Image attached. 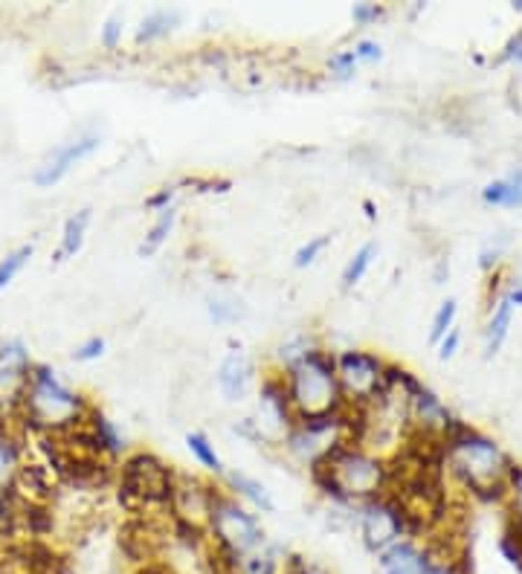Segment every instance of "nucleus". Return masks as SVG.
<instances>
[{
  "label": "nucleus",
  "mask_w": 522,
  "mask_h": 574,
  "mask_svg": "<svg viewBox=\"0 0 522 574\" xmlns=\"http://www.w3.org/2000/svg\"><path fill=\"white\" fill-rule=\"evenodd\" d=\"M500 549L505 554V560L516 572L522 574V516H514V513H508V522H505V531H502V540H500Z\"/></svg>",
  "instance_id": "obj_25"
},
{
  "label": "nucleus",
  "mask_w": 522,
  "mask_h": 574,
  "mask_svg": "<svg viewBox=\"0 0 522 574\" xmlns=\"http://www.w3.org/2000/svg\"><path fill=\"white\" fill-rule=\"evenodd\" d=\"M354 511H357V531H361L363 545L375 557L386 552L389 545L400 543V540H421L424 536L421 525L415 522L407 505L389 490L380 493V497L366 499Z\"/></svg>",
  "instance_id": "obj_7"
},
{
  "label": "nucleus",
  "mask_w": 522,
  "mask_h": 574,
  "mask_svg": "<svg viewBox=\"0 0 522 574\" xmlns=\"http://www.w3.org/2000/svg\"><path fill=\"white\" fill-rule=\"evenodd\" d=\"M32 255H35V247L21 244V247H15L12 253H7V259H0V293L7 291L9 284L21 276L23 268L30 264Z\"/></svg>",
  "instance_id": "obj_26"
},
{
  "label": "nucleus",
  "mask_w": 522,
  "mask_h": 574,
  "mask_svg": "<svg viewBox=\"0 0 522 574\" xmlns=\"http://www.w3.org/2000/svg\"><path fill=\"white\" fill-rule=\"evenodd\" d=\"M386 9L380 3H354L352 7V21L354 27H372L384 18Z\"/></svg>",
  "instance_id": "obj_33"
},
{
  "label": "nucleus",
  "mask_w": 522,
  "mask_h": 574,
  "mask_svg": "<svg viewBox=\"0 0 522 574\" xmlns=\"http://www.w3.org/2000/svg\"><path fill=\"white\" fill-rule=\"evenodd\" d=\"M352 53L357 55V62L361 64H377L380 59H384V44L375 39H361V41H354Z\"/></svg>",
  "instance_id": "obj_31"
},
{
  "label": "nucleus",
  "mask_w": 522,
  "mask_h": 574,
  "mask_svg": "<svg viewBox=\"0 0 522 574\" xmlns=\"http://www.w3.org/2000/svg\"><path fill=\"white\" fill-rule=\"evenodd\" d=\"M82 427H85L87 438H91L93 450L100 452L105 461H111V465L123 461L125 456L130 452L128 450V438H125V432L119 429V424L111 421L108 415L102 413L100 406H93Z\"/></svg>",
  "instance_id": "obj_13"
},
{
  "label": "nucleus",
  "mask_w": 522,
  "mask_h": 574,
  "mask_svg": "<svg viewBox=\"0 0 522 574\" xmlns=\"http://www.w3.org/2000/svg\"><path fill=\"white\" fill-rule=\"evenodd\" d=\"M255 421H259V427L264 429L268 438H282L296 424L291 395H288V386H284V377L279 368H270V372L261 375L259 415H255Z\"/></svg>",
  "instance_id": "obj_9"
},
{
  "label": "nucleus",
  "mask_w": 522,
  "mask_h": 574,
  "mask_svg": "<svg viewBox=\"0 0 522 574\" xmlns=\"http://www.w3.org/2000/svg\"><path fill=\"white\" fill-rule=\"evenodd\" d=\"M186 447H189L192 459L198 461L200 468L207 470V473H212V476L227 473L221 452L216 450V445H212V438H209L207 432H189V436H186Z\"/></svg>",
  "instance_id": "obj_22"
},
{
  "label": "nucleus",
  "mask_w": 522,
  "mask_h": 574,
  "mask_svg": "<svg viewBox=\"0 0 522 574\" xmlns=\"http://www.w3.org/2000/svg\"><path fill=\"white\" fill-rule=\"evenodd\" d=\"M123 35H125V21L119 15H111L108 21H105V27H102L100 41L105 50H116V46L123 44Z\"/></svg>",
  "instance_id": "obj_32"
},
{
  "label": "nucleus",
  "mask_w": 522,
  "mask_h": 574,
  "mask_svg": "<svg viewBox=\"0 0 522 574\" xmlns=\"http://www.w3.org/2000/svg\"><path fill=\"white\" fill-rule=\"evenodd\" d=\"M288 557L291 554L284 552L282 545L276 543H264L259 552H253L250 557H244L236 568V574H284V566H288Z\"/></svg>",
  "instance_id": "obj_20"
},
{
  "label": "nucleus",
  "mask_w": 522,
  "mask_h": 574,
  "mask_svg": "<svg viewBox=\"0 0 522 574\" xmlns=\"http://www.w3.org/2000/svg\"><path fill=\"white\" fill-rule=\"evenodd\" d=\"M3 540H7V536L0 534V574H3V563H7V545H3Z\"/></svg>",
  "instance_id": "obj_42"
},
{
  "label": "nucleus",
  "mask_w": 522,
  "mask_h": 574,
  "mask_svg": "<svg viewBox=\"0 0 522 574\" xmlns=\"http://www.w3.org/2000/svg\"><path fill=\"white\" fill-rule=\"evenodd\" d=\"M207 314L216 325H232L247 316V305L239 296H209Z\"/></svg>",
  "instance_id": "obj_24"
},
{
  "label": "nucleus",
  "mask_w": 522,
  "mask_h": 574,
  "mask_svg": "<svg viewBox=\"0 0 522 574\" xmlns=\"http://www.w3.org/2000/svg\"><path fill=\"white\" fill-rule=\"evenodd\" d=\"M207 536L212 557L232 572L239 568L241 560L268 543V531L261 525L259 513L230 497L223 488H218V497L209 511Z\"/></svg>",
  "instance_id": "obj_6"
},
{
  "label": "nucleus",
  "mask_w": 522,
  "mask_h": 574,
  "mask_svg": "<svg viewBox=\"0 0 522 574\" xmlns=\"http://www.w3.org/2000/svg\"><path fill=\"white\" fill-rule=\"evenodd\" d=\"M93 221V209H79L73 212L64 221V230H62V241H59V250H55V261H67V259H76L79 250L85 247V238H87V227Z\"/></svg>",
  "instance_id": "obj_19"
},
{
  "label": "nucleus",
  "mask_w": 522,
  "mask_h": 574,
  "mask_svg": "<svg viewBox=\"0 0 522 574\" xmlns=\"http://www.w3.org/2000/svg\"><path fill=\"white\" fill-rule=\"evenodd\" d=\"M514 9H520L522 12V0H514Z\"/></svg>",
  "instance_id": "obj_44"
},
{
  "label": "nucleus",
  "mask_w": 522,
  "mask_h": 574,
  "mask_svg": "<svg viewBox=\"0 0 522 574\" xmlns=\"http://www.w3.org/2000/svg\"><path fill=\"white\" fill-rule=\"evenodd\" d=\"M461 345V331L453 328L447 331V337H441V343H438V361H453L456 352H459Z\"/></svg>",
  "instance_id": "obj_39"
},
{
  "label": "nucleus",
  "mask_w": 522,
  "mask_h": 574,
  "mask_svg": "<svg viewBox=\"0 0 522 574\" xmlns=\"http://www.w3.org/2000/svg\"><path fill=\"white\" fill-rule=\"evenodd\" d=\"M177 223V209H166V212H160L157 218H154V223L146 230V238L139 241L137 253L143 255V259H152V255H157L163 250V244L169 241L171 230H175Z\"/></svg>",
  "instance_id": "obj_21"
},
{
  "label": "nucleus",
  "mask_w": 522,
  "mask_h": 574,
  "mask_svg": "<svg viewBox=\"0 0 522 574\" xmlns=\"http://www.w3.org/2000/svg\"><path fill=\"white\" fill-rule=\"evenodd\" d=\"M363 209H366V218L375 221V203H372V200H363Z\"/></svg>",
  "instance_id": "obj_43"
},
{
  "label": "nucleus",
  "mask_w": 522,
  "mask_h": 574,
  "mask_svg": "<svg viewBox=\"0 0 522 574\" xmlns=\"http://www.w3.org/2000/svg\"><path fill=\"white\" fill-rule=\"evenodd\" d=\"M134 574H175V568L166 566V563H154V560H146V563H139L137 572Z\"/></svg>",
  "instance_id": "obj_41"
},
{
  "label": "nucleus",
  "mask_w": 522,
  "mask_h": 574,
  "mask_svg": "<svg viewBox=\"0 0 522 574\" xmlns=\"http://www.w3.org/2000/svg\"><path fill=\"white\" fill-rule=\"evenodd\" d=\"M232 432L244 438V441H250V445H255V447H268L270 445V438L264 436V429L259 427V421H255V418H241V421H236V424H232Z\"/></svg>",
  "instance_id": "obj_30"
},
{
  "label": "nucleus",
  "mask_w": 522,
  "mask_h": 574,
  "mask_svg": "<svg viewBox=\"0 0 522 574\" xmlns=\"http://www.w3.org/2000/svg\"><path fill=\"white\" fill-rule=\"evenodd\" d=\"M279 372L284 377L296 418L331 415L346 406L343 392H340L334 352H328L325 345H307L305 352H300L293 361L284 363Z\"/></svg>",
  "instance_id": "obj_4"
},
{
  "label": "nucleus",
  "mask_w": 522,
  "mask_h": 574,
  "mask_svg": "<svg viewBox=\"0 0 522 574\" xmlns=\"http://www.w3.org/2000/svg\"><path fill=\"white\" fill-rule=\"evenodd\" d=\"M375 259H377L375 241H366L363 247H357L352 259L346 261V268H343V279H340V282H343V291H352V288H357V284L366 279V273L372 270Z\"/></svg>",
  "instance_id": "obj_23"
},
{
  "label": "nucleus",
  "mask_w": 522,
  "mask_h": 574,
  "mask_svg": "<svg viewBox=\"0 0 522 574\" xmlns=\"http://www.w3.org/2000/svg\"><path fill=\"white\" fill-rule=\"evenodd\" d=\"M508 499H511V513L522 516V465H511L508 473Z\"/></svg>",
  "instance_id": "obj_34"
},
{
  "label": "nucleus",
  "mask_w": 522,
  "mask_h": 574,
  "mask_svg": "<svg viewBox=\"0 0 522 574\" xmlns=\"http://www.w3.org/2000/svg\"><path fill=\"white\" fill-rule=\"evenodd\" d=\"M334 366H337L340 392H343L346 406L366 409V406H372L384 395L389 361L372 352V348H343V352H334Z\"/></svg>",
  "instance_id": "obj_8"
},
{
  "label": "nucleus",
  "mask_w": 522,
  "mask_h": 574,
  "mask_svg": "<svg viewBox=\"0 0 522 574\" xmlns=\"http://www.w3.org/2000/svg\"><path fill=\"white\" fill-rule=\"evenodd\" d=\"M177 479L171 465L148 450L128 452L114 473V488L119 505L128 513H137L139 520H148L154 513H169L175 499Z\"/></svg>",
  "instance_id": "obj_5"
},
{
  "label": "nucleus",
  "mask_w": 522,
  "mask_h": 574,
  "mask_svg": "<svg viewBox=\"0 0 522 574\" xmlns=\"http://www.w3.org/2000/svg\"><path fill=\"white\" fill-rule=\"evenodd\" d=\"M514 461L508 459L493 438L456 418L445 432V468L459 479L461 488L482 502L508 499V473Z\"/></svg>",
  "instance_id": "obj_1"
},
{
  "label": "nucleus",
  "mask_w": 522,
  "mask_h": 574,
  "mask_svg": "<svg viewBox=\"0 0 522 574\" xmlns=\"http://www.w3.org/2000/svg\"><path fill=\"white\" fill-rule=\"evenodd\" d=\"M427 560H424V574H468L461 563H450V560H441V557H432L427 549H424Z\"/></svg>",
  "instance_id": "obj_37"
},
{
  "label": "nucleus",
  "mask_w": 522,
  "mask_h": 574,
  "mask_svg": "<svg viewBox=\"0 0 522 574\" xmlns=\"http://www.w3.org/2000/svg\"><path fill=\"white\" fill-rule=\"evenodd\" d=\"M175 198H177V189L175 186H163V189H157L154 195H148L146 198V209L148 212H166V209L175 207Z\"/></svg>",
  "instance_id": "obj_36"
},
{
  "label": "nucleus",
  "mask_w": 522,
  "mask_h": 574,
  "mask_svg": "<svg viewBox=\"0 0 522 574\" xmlns=\"http://www.w3.org/2000/svg\"><path fill=\"white\" fill-rule=\"evenodd\" d=\"M180 21H184V15H180L177 9H154V12H148V15L139 21L137 32H134V41L143 46L169 39L171 32L180 27Z\"/></svg>",
  "instance_id": "obj_17"
},
{
  "label": "nucleus",
  "mask_w": 522,
  "mask_h": 574,
  "mask_svg": "<svg viewBox=\"0 0 522 574\" xmlns=\"http://www.w3.org/2000/svg\"><path fill=\"white\" fill-rule=\"evenodd\" d=\"M255 383V361L244 348H230L223 354L221 366H218V389L230 404H239L247 398V392L253 389Z\"/></svg>",
  "instance_id": "obj_12"
},
{
  "label": "nucleus",
  "mask_w": 522,
  "mask_h": 574,
  "mask_svg": "<svg viewBox=\"0 0 522 574\" xmlns=\"http://www.w3.org/2000/svg\"><path fill=\"white\" fill-rule=\"evenodd\" d=\"M377 572L380 574H424V545L418 540H400L377 554Z\"/></svg>",
  "instance_id": "obj_16"
},
{
  "label": "nucleus",
  "mask_w": 522,
  "mask_h": 574,
  "mask_svg": "<svg viewBox=\"0 0 522 574\" xmlns=\"http://www.w3.org/2000/svg\"><path fill=\"white\" fill-rule=\"evenodd\" d=\"M522 305V284H511L491 311V320L484 325V357H493L500 354V348L505 345L508 331H511V322H514L516 307Z\"/></svg>",
  "instance_id": "obj_14"
},
{
  "label": "nucleus",
  "mask_w": 522,
  "mask_h": 574,
  "mask_svg": "<svg viewBox=\"0 0 522 574\" xmlns=\"http://www.w3.org/2000/svg\"><path fill=\"white\" fill-rule=\"evenodd\" d=\"M314 488L337 505H361L389 490V459L352 441H340L307 468Z\"/></svg>",
  "instance_id": "obj_2"
},
{
  "label": "nucleus",
  "mask_w": 522,
  "mask_h": 574,
  "mask_svg": "<svg viewBox=\"0 0 522 574\" xmlns=\"http://www.w3.org/2000/svg\"><path fill=\"white\" fill-rule=\"evenodd\" d=\"M100 146L102 139L96 137V134H82V137L67 139V143L55 146L53 152L46 154L39 169H35V175H32V180H35V186H41V189H50V186L62 184L64 177L76 169L79 163L100 152Z\"/></svg>",
  "instance_id": "obj_10"
},
{
  "label": "nucleus",
  "mask_w": 522,
  "mask_h": 574,
  "mask_svg": "<svg viewBox=\"0 0 522 574\" xmlns=\"http://www.w3.org/2000/svg\"><path fill=\"white\" fill-rule=\"evenodd\" d=\"M105 348H108V343H105L102 337H87L85 343L76 345V352H73V361H76V363L100 361L102 354H105Z\"/></svg>",
  "instance_id": "obj_35"
},
{
  "label": "nucleus",
  "mask_w": 522,
  "mask_h": 574,
  "mask_svg": "<svg viewBox=\"0 0 522 574\" xmlns=\"http://www.w3.org/2000/svg\"><path fill=\"white\" fill-rule=\"evenodd\" d=\"M502 62H511V64H522V30L516 35L508 39V44L502 46Z\"/></svg>",
  "instance_id": "obj_40"
},
{
  "label": "nucleus",
  "mask_w": 522,
  "mask_h": 574,
  "mask_svg": "<svg viewBox=\"0 0 522 574\" xmlns=\"http://www.w3.org/2000/svg\"><path fill=\"white\" fill-rule=\"evenodd\" d=\"M482 200L488 207L522 209V166H516L511 175L497 177L482 189Z\"/></svg>",
  "instance_id": "obj_18"
},
{
  "label": "nucleus",
  "mask_w": 522,
  "mask_h": 574,
  "mask_svg": "<svg viewBox=\"0 0 522 574\" xmlns=\"http://www.w3.org/2000/svg\"><path fill=\"white\" fill-rule=\"evenodd\" d=\"M223 479V490L236 497L239 502H244L247 508H253L255 513H273L276 511V502H273V493L268 490V484L253 479L244 470H227L221 476Z\"/></svg>",
  "instance_id": "obj_15"
},
{
  "label": "nucleus",
  "mask_w": 522,
  "mask_h": 574,
  "mask_svg": "<svg viewBox=\"0 0 522 574\" xmlns=\"http://www.w3.org/2000/svg\"><path fill=\"white\" fill-rule=\"evenodd\" d=\"M284 574H331V572H325L323 566H316V563H311V560L300 557V554H291V557H288V566H284Z\"/></svg>",
  "instance_id": "obj_38"
},
{
  "label": "nucleus",
  "mask_w": 522,
  "mask_h": 574,
  "mask_svg": "<svg viewBox=\"0 0 522 574\" xmlns=\"http://www.w3.org/2000/svg\"><path fill=\"white\" fill-rule=\"evenodd\" d=\"M357 67H361V62H357V55L352 53V46H348V50H337V53L328 59V73L337 79V82H352V79L357 76Z\"/></svg>",
  "instance_id": "obj_29"
},
{
  "label": "nucleus",
  "mask_w": 522,
  "mask_h": 574,
  "mask_svg": "<svg viewBox=\"0 0 522 574\" xmlns=\"http://www.w3.org/2000/svg\"><path fill=\"white\" fill-rule=\"evenodd\" d=\"M32 357L21 340L0 337V404L15 409L32 372Z\"/></svg>",
  "instance_id": "obj_11"
},
{
  "label": "nucleus",
  "mask_w": 522,
  "mask_h": 574,
  "mask_svg": "<svg viewBox=\"0 0 522 574\" xmlns=\"http://www.w3.org/2000/svg\"><path fill=\"white\" fill-rule=\"evenodd\" d=\"M91 409V400L82 392L70 389L55 368L35 363L15 406V418L23 429L39 436H62L67 429L82 427Z\"/></svg>",
  "instance_id": "obj_3"
},
{
  "label": "nucleus",
  "mask_w": 522,
  "mask_h": 574,
  "mask_svg": "<svg viewBox=\"0 0 522 574\" xmlns=\"http://www.w3.org/2000/svg\"><path fill=\"white\" fill-rule=\"evenodd\" d=\"M456 316H459V302L456 299H445L438 305L436 316H432L430 325V343H441V337H447V331L456 328Z\"/></svg>",
  "instance_id": "obj_27"
},
{
  "label": "nucleus",
  "mask_w": 522,
  "mask_h": 574,
  "mask_svg": "<svg viewBox=\"0 0 522 574\" xmlns=\"http://www.w3.org/2000/svg\"><path fill=\"white\" fill-rule=\"evenodd\" d=\"M331 247V236H314V238H307L305 244L293 253V268L296 270H305L311 268V264H316V259L325 253Z\"/></svg>",
  "instance_id": "obj_28"
}]
</instances>
